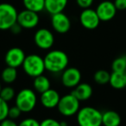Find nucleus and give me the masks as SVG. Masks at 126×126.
Here are the masks:
<instances>
[{
    "label": "nucleus",
    "instance_id": "1",
    "mask_svg": "<svg viewBox=\"0 0 126 126\" xmlns=\"http://www.w3.org/2000/svg\"><path fill=\"white\" fill-rule=\"evenodd\" d=\"M43 59L46 70L55 74L63 72L67 67L69 62L67 54L61 50L49 51Z\"/></svg>",
    "mask_w": 126,
    "mask_h": 126
},
{
    "label": "nucleus",
    "instance_id": "2",
    "mask_svg": "<svg viewBox=\"0 0 126 126\" xmlns=\"http://www.w3.org/2000/svg\"><path fill=\"white\" fill-rule=\"evenodd\" d=\"M77 123L79 126H101L102 112L94 107H83L77 113Z\"/></svg>",
    "mask_w": 126,
    "mask_h": 126
},
{
    "label": "nucleus",
    "instance_id": "3",
    "mask_svg": "<svg viewBox=\"0 0 126 126\" xmlns=\"http://www.w3.org/2000/svg\"><path fill=\"white\" fill-rule=\"evenodd\" d=\"M22 67L25 74L32 78L42 75L46 70L44 59L38 54H35L27 55Z\"/></svg>",
    "mask_w": 126,
    "mask_h": 126
},
{
    "label": "nucleus",
    "instance_id": "4",
    "mask_svg": "<svg viewBox=\"0 0 126 126\" xmlns=\"http://www.w3.org/2000/svg\"><path fill=\"white\" fill-rule=\"evenodd\" d=\"M18 12L14 5L8 3L0 4V30H10L17 23Z\"/></svg>",
    "mask_w": 126,
    "mask_h": 126
},
{
    "label": "nucleus",
    "instance_id": "5",
    "mask_svg": "<svg viewBox=\"0 0 126 126\" xmlns=\"http://www.w3.org/2000/svg\"><path fill=\"white\" fill-rule=\"evenodd\" d=\"M37 98L33 90L24 88L17 93L16 97V105L22 112H30L35 107Z\"/></svg>",
    "mask_w": 126,
    "mask_h": 126
},
{
    "label": "nucleus",
    "instance_id": "6",
    "mask_svg": "<svg viewBox=\"0 0 126 126\" xmlns=\"http://www.w3.org/2000/svg\"><path fill=\"white\" fill-rule=\"evenodd\" d=\"M79 100L73 93L61 97L57 105L59 112L65 117H72L79 110Z\"/></svg>",
    "mask_w": 126,
    "mask_h": 126
},
{
    "label": "nucleus",
    "instance_id": "7",
    "mask_svg": "<svg viewBox=\"0 0 126 126\" xmlns=\"http://www.w3.org/2000/svg\"><path fill=\"white\" fill-rule=\"evenodd\" d=\"M79 22L81 25L86 30H95L99 25L100 21L96 11L91 8L85 9L79 15Z\"/></svg>",
    "mask_w": 126,
    "mask_h": 126
},
{
    "label": "nucleus",
    "instance_id": "8",
    "mask_svg": "<svg viewBox=\"0 0 126 126\" xmlns=\"http://www.w3.org/2000/svg\"><path fill=\"white\" fill-rule=\"evenodd\" d=\"M39 15L35 11L23 10L17 16V23L23 29H33L36 27L39 23Z\"/></svg>",
    "mask_w": 126,
    "mask_h": 126
},
{
    "label": "nucleus",
    "instance_id": "9",
    "mask_svg": "<svg viewBox=\"0 0 126 126\" xmlns=\"http://www.w3.org/2000/svg\"><path fill=\"white\" fill-rule=\"evenodd\" d=\"M35 43L41 49H49L52 47L54 42V36L53 33L47 29H40L34 36Z\"/></svg>",
    "mask_w": 126,
    "mask_h": 126
},
{
    "label": "nucleus",
    "instance_id": "10",
    "mask_svg": "<svg viewBox=\"0 0 126 126\" xmlns=\"http://www.w3.org/2000/svg\"><path fill=\"white\" fill-rule=\"evenodd\" d=\"M81 73L78 68L68 67L62 72L61 82L63 86L67 88H74L80 83Z\"/></svg>",
    "mask_w": 126,
    "mask_h": 126
},
{
    "label": "nucleus",
    "instance_id": "11",
    "mask_svg": "<svg viewBox=\"0 0 126 126\" xmlns=\"http://www.w3.org/2000/svg\"><path fill=\"white\" fill-rule=\"evenodd\" d=\"M95 11H96L100 21L108 22L113 19L114 16L117 14V10L113 2L105 0V1H103L100 4H98Z\"/></svg>",
    "mask_w": 126,
    "mask_h": 126
},
{
    "label": "nucleus",
    "instance_id": "12",
    "mask_svg": "<svg viewBox=\"0 0 126 126\" xmlns=\"http://www.w3.org/2000/svg\"><path fill=\"white\" fill-rule=\"evenodd\" d=\"M51 25L53 29L59 34H65L69 31L71 28V21L69 17L63 12L52 15Z\"/></svg>",
    "mask_w": 126,
    "mask_h": 126
},
{
    "label": "nucleus",
    "instance_id": "13",
    "mask_svg": "<svg viewBox=\"0 0 126 126\" xmlns=\"http://www.w3.org/2000/svg\"><path fill=\"white\" fill-rule=\"evenodd\" d=\"M26 57L24 51L20 47H11L6 52L4 61L6 65L17 68L23 65L24 59Z\"/></svg>",
    "mask_w": 126,
    "mask_h": 126
},
{
    "label": "nucleus",
    "instance_id": "14",
    "mask_svg": "<svg viewBox=\"0 0 126 126\" xmlns=\"http://www.w3.org/2000/svg\"><path fill=\"white\" fill-rule=\"evenodd\" d=\"M61 99L59 93L54 89H48L41 94V103L45 108L53 109L57 107Z\"/></svg>",
    "mask_w": 126,
    "mask_h": 126
},
{
    "label": "nucleus",
    "instance_id": "15",
    "mask_svg": "<svg viewBox=\"0 0 126 126\" xmlns=\"http://www.w3.org/2000/svg\"><path fill=\"white\" fill-rule=\"evenodd\" d=\"M72 93L79 101H86L93 95V87L87 83H79L74 87Z\"/></svg>",
    "mask_w": 126,
    "mask_h": 126
},
{
    "label": "nucleus",
    "instance_id": "16",
    "mask_svg": "<svg viewBox=\"0 0 126 126\" xmlns=\"http://www.w3.org/2000/svg\"><path fill=\"white\" fill-rule=\"evenodd\" d=\"M68 0H45V10L52 16L63 11L67 7Z\"/></svg>",
    "mask_w": 126,
    "mask_h": 126
},
{
    "label": "nucleus",
    "instance_id": "17",
    "mask_svg": "<svg viewBox=\"0 0 126 126\" xmlns=\"http://www.w3.org/2000/svg\"><path fill=\"white\" fill-rule=\"evenodd\" d=\"M121 124V117L115 110H106L102 113V125L119 126Z\"/></svg>",
    "mask_w": 126,
    "mask_h": 126
},
{
    "label": "nucleus",
    "instance_id": "18",
    "mask_svg": "<svg viewBox=\"0 0 126 126\" xmlns=\"http://www.w3.org/2000/svg\"><path fill=\"white\" fill-rule=\"evenodd\" d=\"M109 83L115 89L126 87V72H112Z\"/></svg>",
    "mask_w": 126,
    "mask_h": 126
},
{
    "label": "nucleus",
    "instance_id": "19",
    "mask_svg": "<svg viewBox=\"0 0 126 126\" xmlns=\"http://www.w3.org/2000/svg\"><path fill=\"white\" fill-rule=\"evenodd\" d=\"M50 86L51 85L49 79L46 76H44L43 74L34 78L33 86L35 91L37 93H41V94L44 92L47 91L48 89H50Z\"/></svg>",
    "mask_w": 126,
    "mask_h": 126
},
{
    "label": "nucleus",
    "instance_id": "20",
    "mask_svg": "<svg viewBox=\"0 0 126 126\" xmlns=\"http://www.w3.org/2000/svg\"><path fill=\"white\" fill-rule=\"evenodd\" d=\"M23 4L26 10L36 13L45 10V0H23Z\"/></svg>",
    "mask_w": 126,
    "mask_h": 126
},
{
    "label": "nucleus",
    "instance_id": "21",
    "mask_svg": "<svg viewBox=\"0 0 126 126\" xmlns=\"http://www.w3.org/2000/svg\"><path fill=\"white\" fill-rule=\"evenodd\" d=\"M1 78H2L3 81L6 84H11L13 83L17 78V71L16 68L12 67H7L3 70L2 74H1Z\"/></svg>",
    "mask_w": 126,
    "mask_h": 126
},
{
    "label": "nucleus",
    "instance_id": "22",
    "mask_svg": "<svg viewBox=\"0 0 126 126\" xmlns=\"http://www.w3.org/2000/svg\"><path fill=\"white\" fill-rule=\"evenodd\" d=\"M94 80L98 85H105L110 82V74L106 70H98L94 74Z\"/></svg>",
    "mask_w": 126,
    "mask_h": 126
},
{
    "label": "nucleus",
    "instance_id": "23",
    "mask_svg": "<svg viewBox=\"0 0 126 126\" xmlns=\"http://www.w3.org/2000/svg\"><path fill=\"white\" fill-rule=\"evenodd\" d=\"M113 72H126V55L116 58L111 64Z\"/></svg>",
    "mask_w": 126,
    "mask_h": 126
},
{
    "label": "nucleus",
    "instance_id": "24",
    "mask_svg": "<svg viewBox=\"0 0 126 126\" xmlns=\"http://www.w3.org/2000/svg\"><path fill=\"white\" fill-rule=\"evenodd\" d=\"M0 97L5 101L9 102L13 99L15 97V90L11 86H5L3 87L0 92Z\"/></svg>",
    "mask_w": 126,
    "mask_h": 126
},
{
    "label": "nucleus",
    "instance_id": "25",
    "mask_svg": "<svg viewBox=\"0 0 126 126\" xmlns=\"http://www.w3.org/2000/svg\"><path fill=\"white\" fill-rule=\"evenodd\" d=\"M9 109L10 107L8 105V102L4 100L0 97V122L8 117Z\"/></svg>",
    "mask_w": 126,
    "mask_h": 126
},
{
    "label": "nucleus",
    "instance_id": "26",
    "mask_svg": "<svg viewBox=\"0 0 126 126\" xmlns=\"http://www.w3.org/2000/svg\"><path fill=\"white\" fill-rule=\"evenodd\" d=\"M18 126H40V122L35 118L28 117L22 120Z\"/></svg>",
    "mask_w": 126,
    "mask_h": 126
},
{
    "label": "nucleus",
    "instance_id": "27",
    "mask_svg": "<svg viewBox=\"0 0 126 126\" xmlns=\"http://www.w3.org/2000/svg\"><path fill=\"white\" fill-rule=\"evenodd\" d=\"M21 113H22L21 110H20L16 105H15V106H13L9 109L8 117H10V118H11V119H16L20 117Z\"/></svg>",
    "mask_w": 126,
    "mask_h": 126
},
{
    "label": "nucleus",
    "instance_id": "28",
    "mask_svg": "<svg viewBox=\"0 0 126 126\" xmlns=\"http://www.w3.org/2000/svg\"><path fill=\"white\" fill-rule=\"evenodd\" d=\"M40 126H61V123L54 118H46L40 123Z\"/></svg>",
    "mask_w": 126,
    "mask_h": 126
},
{
    "label": "nucleus",
    "instance_id": "29",
    "mask_svg": "<svg viewBox=\"0 0 126 126\" xmlns=\"http://www.w3.org/2000/svg\"><path fill=\"white\" fill-rule=\"evenodd\" d=\"M94 0H76L78 6L81 9H88L92 6V4H93Z\"/></svg>",
    "mask_w": 126,
    "mask_h": 126
},
{
    "label": "nucleus",
    "instance_id": "30",
    "mask_svg": "<svg viewBox=\"0 0 126 126\" xmlns=\"http://www.w3.org/2000/svg\"><path fill=\"white\" fill-rule=\"evenodd\" d=\"M114 4H115L117 11H124V10H126V0H115Z\"/></svg>",
    "mask_w": 126,
    "mask_h": 126
},
{
    "label": "nucleus",
    "instance_id": "31",
    "mask_svg": "<svg viewBox=\"0 0 126 126\" xmlns=\"http://www.w3.org/2000/svg\"><path fill=\"white\" fill-rule=\"evenodd\" d=\"M0 126H18V124L14 121V119H11L7 117L4 120L0 122Z\"/></svg>",
    "mask_w": 126,
    "mask_h": 126
},
{
    "label": "nucleus",
    "instance_id": "32",
    "mask_svg": "<svg viewBox=\"0 0 126 126\" xmlns=\"http://www.w3.org/2000/svg\"><path fill=\"white\" fill-rule=\"evenodd\" d=\"M22 29H23V28H22V27L20 26L17 23H15V24L13 25L11 29H10V30H11L13 34H15V35H17V34H19L20 32H21Z\"/></svg>",
    "mask_w": 126,
    "mask_h": 126
},
{
    "label": "nucleus",
    "instance_id": "33",
    "mask_svg": "<svg viewBox=\"0 0 126 126\" xmlns=\"http://www.w3.org/2000/svg\"><path fill=\"white\" fill-rule=\"evenodd\" d=\"M61 126H68V124H67V122H65V121H61Z\"/></svg>",
    "mask_w": 126,
    "mask_h": 126
},
{
    "label": "nucleus",
    "instance_id": "34",
    "mask_svg": "<svg viewBox=\"0 0 126 126\" xmlns=\"http://www.w3.org/2000/svg\"><path fill=\"white\" fill-rule=\"evenodd\" d=\"M2 86H1V83H0V92H1V90H2Z\"/></svg>",
    "mask_w": 126,
    "mask_h": 126
}]
</instances>
